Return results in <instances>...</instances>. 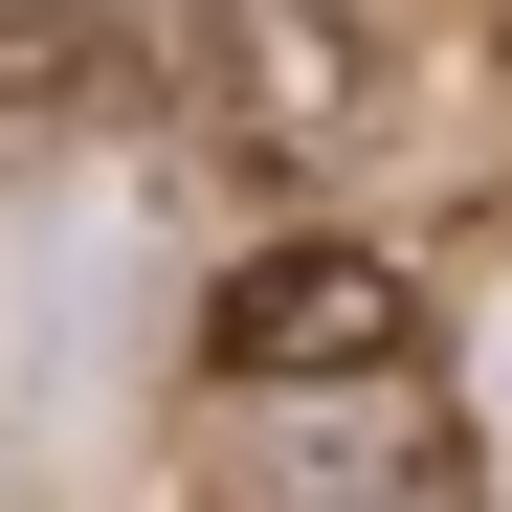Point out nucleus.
Segmentation results:
<instances>
[{"mask_svg":"<svg viewBox=\"0 0 512 512\" xmlns=\"http://www.w3.org/2000/svg\"><path fill=\"white\" fill-rule=\"evenodd\" d=\"M201 112L268 179H357L401 112V45H379V0H201Z\"/></svg>","mask_w":512,"mask_h":512,"instance_id":"nucleus-1","label":"nucleus"},{"mask_svg":"<svg viewBox=\"0 0 512 512\" xmlns=\"http://www.w3.org/2000/svg\"><path fill=\"white\" fill-rule=\"evenodd\" d=\"M245 423L201 446V512H401L423 490V423L379 379H223Z\"/></svg>","mask_w":512,"mask_h":512,"instance_id":"nucleus-2","label":"nucleus"},{"mask_svg":"<svg viewBox=\"0 0 512 512\" xmlns=\"http://www.w3.org/2000/svg\"><path fill=\"white\" fill-rule=\"evenodd\" d=\"M401 334H423L401 245H268V268H223L201 357L223 379H401Z\"/></svg>","mask_w":512,"mask_h":512,"instance_id":"nucleus-3","label":"nucleus"},{"mask_svg":"<svg viewBox=\"0 0 512 512\" xmlns=\"http://www.w3.org/2000/svg\"><path fill=\"white\" fill-rule=\"evenodd\" d=\"M156 90V23L134 0H0V134H90Z\"/></svg>","mask_w":512,"mask_h":512,"instance_id":"nucleus-4","label":"nucleus"},{"mask_svg":"<svg viewBox=\"0 0 512 512\" xmlns=\"http://www.w3.org/2000/svg\"><path fill=\"white\" fill-rule=\"evenodd\" d=\"M490 379H512V357H490Z\"/></svg>","mask_w":512,"mask_h":512,"instance_id":"nucleus-5","label":"nucleus"}]
</instances>
